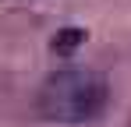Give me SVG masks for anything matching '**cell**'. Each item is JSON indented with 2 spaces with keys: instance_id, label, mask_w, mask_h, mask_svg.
Here are the masks:
<instances>
[{
  "instance_id": "obj_1",
  "label": "cell",
  "mask_w": 131,
  "mask_h": 127,
  "mask_svg": "<svg viewBox=\"0 0 131 127\" xmlns=\"http://www.w3.org/2000/svg\"><path fill=\"white\" fill-rule=\"evenodd\" d=\"M106 106V81L92 71H53L39 85V113L57 124H82Z\"/></svg>"
},
{
  "instance_id": "obj_2",
  "label": "cell",
  "mask_w": 131,
  "mask_h": 127,
  "mask_svg": "<svg viewBox=\"0 0 131 127\" xmlns=\"http://www.w3.org/2000/svg\"><path fill=\"white\" fill-rule=\"evenodd\" d=\"M85 42V32L82 28H64V32H57V39H53V53H71L74 46H82Z\"/></svg>"
}]
</instances>
